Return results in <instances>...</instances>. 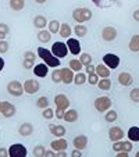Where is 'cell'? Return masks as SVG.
I'll use <instances>...</instances> for the list:
<instances>
[{"mask_svg": "<svg viewBox=\"0 0 139 157\" xmlns=\"http://www.w3.org/2000/svg\"><path fill=\"white\" fill-rule=\"evenodd\" d=\"M0 113L3 114V117H6V118H11V117L15 116L17 109H15V106L13 103H10V101H2V110H0Z\"/></svg>", "mask_w": 139, "mask_h": 157, "instance_id": "8", "label": "cell"}, {"mask_svg": "<svg viewBox=\"0 0 139 157\" xmlns=\"http://www.w3.org/2000/svg\"><path fill=\"white\" fill-rule=\"evenodd\" d=\"M33 25H35V28H38V29H44V27H48V20H46V17H43V15H36V17L33 18Z\"/></svg>", "mask_w": 139, "mask_h": 157, "instance_id": "24", "label": "cell"}, {"mask_svg": "<svg viewBox=\"0 0 139 157\" xmlns=\"http://www.w3.org/2000/svg\"><path fill=\"white\" fill-rule=\"evenodd\" d=\"M132 18L136 21V22H139V10H135V11L132 13Z\"/></svg>", "mask_w": 139, "mask_h": 157, "instance_id": "52", "label": "cell"}, {"mask_svg": "<svg viewBox=\"0 0 139 157\" xmlns=\"http://www.w3.org/2000/svg\"><path fill=\"white\" fill-rule=\"evenodd\" d=\"M4 65H6V63H4V59H3V57H0V71H3Z\"/></svg>", "mask_w": 139, "mask_h": 157, "instance_id": "53", "label": "cell"}, {"mask_svg": "<svg viewBox=\"0 0 139 157\" xmlns=\"http://www.w3.org/2000/svg\"><path fill=\"white\" fill-rule=\"evenodd\" d=\"M103 64H106L110 70H115L120 65V57L114 53H107L103 56Z\"/></svg>", "mask_w": 139, "mask_h": 157, "instance_id": "7", "label": "cell"}, {"mask_svg": "<svg viewBox=\"0 0 139 157\" xmlns=\"http://www.w3.org/2000/svg\"><path fill=\"white\" fill-rule=\"evenodd\" d=\"M42 117H43L44 120H52V118L54 117V110L50 109V107H46V109H43Z\"/></svg>", "mask_w": 139, "mask_h": 157, "instance_id": "39", "label": "cell"}, {"mask_svg": "<svg viewBox=\"0 0 139 157\" xmlns=\"http://www.w3.org/2000/svg\"><path fill=\"white\" fill-rule=\"evenodd\" d=\"M124 131H122V128L120 127H111L109 129V139L111 140V142H117V140H121L122 138H124Z\"/></svg>", "mask_w": 139, "mask_h": 157, "instance_id": "13", "label": "cell"}, {"mask_svg": "<svg viewBox=\"0 0 139 157\" xmlns=\"http://www.w3.org/2000/svg\"><path fill=\"white\" fill-rule=\"evenodd\" d=\"M32 70H33V74H35L36 77L44 78L46 75H48V72H49V65L44 64V63H42V64H36Z\"/></svg>", "mask_w": 139, "mask_h": 157, "instance_id": "17", "label": "cell"}, {"mask_svg": "<svg viewBox=\"0 0 139 157\" xmlns=\"http://www.w3.org/2000/svg\"><path fill=\"white\" fill-rule=\"evenodd\" d=\"M92 15H93L92 11L89 9H86V7H78V9H75L72 11V18L77 21L78 24H83L86 21L92 20Z\"/></svg>", "mask_w": 139, "mask_h": 157, "instance_id": "2", "label": "cell"}, {"mask_svg": "<svg viewBox=\"0 0 139 157\" xmlns=\"http://www.w3.org/2000/svg\"><path fill=\"white\" fill-rule=\"evenodd\" d=\"M111 99L109 98V96H99V98H96V100L93 101V104H95V109L98 110L99 113H106L107 110H110V107H111Z\"/></svg>", "mask_w": 139, "mask_h": 157, "instance_id": "3", "label": "cell"}, {"mask_svg": "<svg viewBox=\"0 0 139 157\" xmlns=\"http://www.w3.org/2000/svg\"><path fill=\"white\" fill-rule=\"evenodd\" d=\"M54 103H56V107H59V109L61 110H68L70 109V99L67 98L65 95H63V93H60V95H56L54 96Z\"/></svg>", "mask_w": 139, "mask_h": 157, "instance_id": "11", "label": "cell"}, {"mask_svg": "<svg viewBox=\"0 0 139 157\" xmlns=\"http://www.w3.org/2000/svg\"><path fill=\"white\" fill-rule=\"evenodd\" d=\"M60 72H61V82L65 83V85H70V83L74 82V71H72L70 67L68 68H60Z\"/></svg>", "mask_w": 139, "mask_h": 157, "instance_id": "15", "label": "cell"}, {"mask_svg": "<svg viewBox=\"0 0 139 157\" xmlns=\"http://www.w3.org/2000/svg\"><path fill=\"white\" fill-rule=\"evenodd\" d=\"M22 65H24L25 70H31L35 67V61L33 60H28V59H24V61H22Z\"/></svg>", "mask_w": 139, "mask_h": 157, "instance_id": "43", "label": "cell"}, {"mask_svg": "<svg viewBox=\"0 0 139 157\" xmlns=\"http://www.w3.org/2000/svg\"><path fill=\"white\" fill-rule=\"evenodd\" d=\"M52 53L57 57V59H63L68 54V46L64 42H54L52 46Z\"/></svg>", "mask_w": 139, "mask_h": 157, "instance_id": "5", "label": "cell"}, {"mask_svg": "<svg viewBox=\"0 0 139 157\" xmlns=\"http://www.w3.org/2000/svg\"><path fill=\"white\" fill-rule=\"evenodd\" d=\"M117 38V29L114 27H104L102 31V39L104 42H113Z\"/></svg>", "mask_w": 139, "mask_h": 157, "instance_id": "14", "label": "cell"}, {"mask_svg": "<svg viewBox=\"0 0 139 157\" xmlns=\"http://www.w3.org/2000/svg\"><path fill=\"white\" fill-rule=\"evenodd\" d=\"M36 107H39V109H46V107H49V99L48 96H41V98L36 100Z\"/></svg>", "mask_w": 139, "mask_h": 157, "instance_id": "36", "label": "cell"}, {"mask_svg": "<svg viewBox=\"0 0 139 157\" xmlns=\"http://www.w3.org/2000/svg\"><path fill=\"white\" fill-rule=\"evenodd\" d=\"M78 111L74 109H68L64 111V117H63V120H64L65 122H70V124H72V122L78 121Z\"/></svg>", "mask_w": 139, "mask_h": 157, "instance_id": "19", "label": "cell"}, {"mask_svg": "<svg viewBox=\"0 0 139 157\" xmlns=\"http://www.w3.org/2000/svg\"><path fill=\"white\" fill-rule=\"evenodd\" d=\"M128 139L131 142H139V127H131L128 129Z\"/></svg>", "mask_w": 139, "mask_h": 157, "instance_id": "26", "label": "cell"}, {"mask_svg": "<svg viewBox=\"0 0 139 157\" xmlns=\"http://www.w3.org/2000/svg\"><path fill=\"white\" fill-rule=\"evenodd\" d=\"M10 9L14 11H21L25 7V0H10L9 2Z\"/></svg>", "mask_w": 139, "mask_h": 157, "instance_id": "27", "label": "cell"}, {"mask_svg": "<svg viewBox=\"0 0 139 157\" xmlns=\"http://www.w3.org/2000/svg\"><path fill=\"white\" fill-rule=\"evenodd\" d=\"M117 118H118V114L115 110H107V113L104 114V120L107 122H114Z\"/></svg>", "mask_w": 139, "mask_h": 157, "instance_id": "35", "label": "cell"}, {"mask_svg": "<svg viewBox=\"0 0 139 157\" xmlns=\"http://www.w3.org/2000/svg\"><path fill=\"white\" fill-rule=\"evenodd\" d=\"M72 145H74L75 149L83 150V149L88 146V138H86L85 135H78V136L74 138V140H72Z\"/></svg>", "mask_w": 139, "mask_h": 157, "instance_id": "20", "label": "cell"}, {"mask_svg": "<svg viewBox=\"0 0 139 157\" xmlns=\"http://www.w3.org/2000/svg\"><path fill=\"white\" fill-rule=\"evenodd\" d=\"M10 32V28H9V25L7 24H0V33H4V35H7V33Z\"/></svg>", "mask_w": 139, "mask_h": 157, "instance_id": "47", "label": "cell"}, {"mask_svg": "<svg viewBox=\"0 0 139 157\" xmlns=\"http://www.w3.org/2000/svg\"><path fill=\"white\" fill-rule=\"evenodd\" d=\"M52 39V33L49 32V29H41L38 33V40L41 43H48Z\"/></svg>", "mask_w": 139, "mask_h": 157, "instance_id": "25", "label": "cell"}, {"mask_svg": "<svg viewBox=\"0 0 139 157\" xmlns=\"http://www.w3.org/2000/svg\"><path fill=\"white\" fill-rule=\"evenodd\" d=\"M50 132L52 135H54L56 138H64L65 135V128L63 125H54V124H50Z\"/></svg>", "mask_w": 139, "mask_h": 157, "instance_id": "22", "label": "cell"}, {"mask_svg": "<svg viewBox=\"0 0 139 157\" xmlns=\"http://www.w3.org/2000/svg\"><path fill=\"white\" fill-rule=\"evenodd\" d=\"M54 117H57L59 120H63V117H64V110H61V109L57 107V109L54 110Z\"/></svg>", "mask_w": 139, "mask_h": 157, "instance_id": "46", "label": "cell"}, {"mask_svg": "<svg viewBox=\"0 0 139 157\" xmlns=\"http://www.w3.org/2000/svg\"><path fill=\"white\" fill-rule=\"evenodd\" d=\"M113 150L129 153V151L132 150V143H131V140H122V139L117 140V142H114V145H113Z\"/></svg>", "mask_w": 139, "mask_h": 157, "instance_id": "10", "label": "cell"}, {"mask_svg": "<svg viewBox=\"0 0 139 157\" xmlns=\"http://www.w3.org/2000/svg\"><path fill=\"white\" fill-rule=\"evenodd\" d=\"M79 61L82 63V65H89V64H92V57H91V54H88V53H81V57H79Z\"/></svg>", "mask_w": 139, "mask_h": 157, "instance_id": "38", "label": "cell"}, {"mask_svg": "<svg viewBox=\"0 0 139 157\" xmlns=\"http://www.w3.org/2000/svg\"><path fill=\"white\" fill-rule=\"evenodd\" d=\"M96 74L99 75V78H109L110 77V68L107 67L106 64H99V65H96Z\"/></svg>", "mask_w": 139, "mask_h": 157, "instance_id": "23", "label": "cell"}, {"mask_svg": "<svg viewBox=\"0 0 139 157\" xmlns=\"http://www.w3.org/2000/svg\"><path fill=\"white\" fill-rule=\"evenodd\" d=\"M41 89V83L36 79H27L24 82V92L28 95H33Z\"/></svg>", "mask_w": 139, "mask_h": 157, "instance_id": "9", "label": "cell"}, {"mask_svg": "<svg viewBox=\"0 0 139 157\" xmlns=\"http://www.w3.org/2000/svg\"><path fill=\"white\" fill-rule=\"evenodd\" d=\"M7 92H9V95L14 96V98H20L24 93V85L20 81H10L7 83Z\"/></svg>", "mask_w": 139, "mask_h": 157, "instance_id": "4", "label": "cell"}, {"mask_svg": "<svg viewBox=\"0 0 139 157\" xmlns=\"http://www.w3.org/2000/svg\"><path fill=\"white\" fill-rule=\"evenodd\" d=\"M36 52H38V56L43 60L44 64H48L50 68H57L60 65V59H57L52 53V50H48V49H44V48H38Z\"/></svg>", "mask_w": 139, "mask_h": 157, "instance_id": "1", "label": "cell"}, {"mask_svg": "<svg viewBox=\"0 0 139 157\" xmlns=\"http://www.w3.org/2000/svg\"><path fill=\"white\" fill-rule=\"evenodd\" d=\"M86 72H88V74H93V72L96 71V67L93 64H89V65H86Z\"/></svg>", "mask_w": 139, "mask_h": 157, "instance_id": "48", "label": "cell"}, {"mask_svg": "<svg viewBox=\"0 0 139 157\" xmlns=\"http://www.w3.org/2000/svg\"><path fill=\"white\" fill-rule=\"evenodd\" d=\"M88 81V77H86L83 72H77V74L74 75V83L75 85H83V83Z\"/></svg>", "mask_w": 139, "mask_h": 157, "instance_id": "33", "label": "cell"}, {"mask_svg": "<svg viewBox=\"0 0 139 157\" xmlns=\"http://www.w3.org/2000/svg\"><path fill=\"white\" fill-rule=\"evenodd\" d=\"M35 2H36L38 4H43V3H46L48 0H35Z\"/></svg>", "mask_w": 139, "mask_h": 157, "instance_id": "55", "label": "cell"}, {"mask_svg": "<svg viewBox=\"0 0 139 157\" xmlns=\"http://www.w3.org/2000/svg\"><path fill=\"white\" fill-rule=\"evenodd\" d=\"M52 149L54 151H60V150H67V146H68V142L64 139V138H57L56 140L50 143Z\"/></svg>", "mask_w": 139, "mask_h": 157, "instance_id": "18", "label": "cell"}, {"mask_svg": "<svg viewBox=\"0 0 139 157\" xmlns=\"http://www.w3.org/2000/svg\"><path fill=\"white\" fill-rule=\"evenodd\" d=\"M128 154L129 153H127V151H117V156L118 157H128Z\"/></svg>", "mask_w": 139, "mask_h": 157, "instance_id": "54", "label": "cell"}, {"mask_svg": "<svg viewBox=\"0 0 139 157\" xmlns=\"http://www.w3.org/2000/svg\"><path fill=\"white\" fill-rule=\"evenodd\" d=\"M129 99L133 103H139V88H133L129 92Z\"/></svg>", "mask_w": 139, "mask_h": 157, "instance_id": "40", "label": "cell"}, {"mask_svg": "<svg viewBox=\"0 0 139 157\" xmlns=\"http://www.w3.org/2000/svg\"><path fill=\"white\" fill-rule=\"evenodd\" d=\"M99 79H100V78H99V75L96 74V72H93V74H89V77H88V81H86V82L89 83V85H98V82H99Z\"/></svg>", "mask_w": 139, "mask_h": 157, "instance_id": "41", "label": "cell"}, {"mask_svg": "<svg viewBox=\"0 0 139 157\" xmlns=\"http://www.w3.org/2000/svg\"><path fill=\"white\" fill-rule=\"evenodd\" d=\"M74 32L78 38H83V36H86V33H88V28L83 24H78V25H75Z\"/></svg>", "mask_w": 139, "mask_h": 157, "instance_id": "29", "label": "cell"}, {"mask_svg": "<svg viewBox=\"0 0 139 157\" xmlns=\"http://www.w3.org/2000/svg\"><path fill=\"white\" fill-rule=\"evenodd\" d=\"M24 59H28V60H33V61H35V59H36V54L33 53V52L28 50V52H25V54H24Z\"/></svg>", "mask_w": 139, "mask_h": 157, "instance_id": "45", "label": "cell"}, {"mask_svg": "<svg viewBox=\"0 0 139 157\" xmlns=\"http://www.w3.org/2000/svg\"><path fill=\"white\" fill-rule=\"evenodd\" d=\"M52 81H53L54 83H60V82H61V72H60V68L54 70V71L52 72Z\"/></svg>", "mask_w": 139, "mask_h": 157, "instance_id": "42", "label": "cell"}, {"mask_svg": "<svg viewBox=\"0 0 139 157\" xmlns=\"http://www.w3.org/2000/svg\"><path fill=\"white\" fill-rule=\"evenodd\" d=\"M59 33H60V36H63V38H71V33H72V29H71V27L68 24H61L60 25V31H59Z\"/></svg>", "mask_w": 139, "mask_h": 157, "instance_id": "28", "label": "cell"}, {"mask_svg": "<svg viewBox=\"0 0 139 157\" xmlns=\"http://www.w3.org/2000/svg\"><path fill=\"white\" fill-rule=\"evenodd\" d=\"M98 86L100 90H109V89L111 88V81H110L109 78H102V79H99Z\"/></svg>", "mask_w": 139, "mask_h": 157, "instance_id": "32", "label": "cell"}, {"mask_svg": "<svg viewBox=\"0 0 139 157\" xmlns=\"http://www.w3.org/2000/svg\"><path fill=\"white\" fill-rule=\"evenodd\" d=\"M18 133H20L21 136H31L33 133V125L31 122H22V124L18 127Z\"/></svg>", "mask_w": 139, "mask_h": 157, "instance_id": "16", "label": "cell"}, {"mask_svg": "<svg viewBox=\"0 0 139 157\" xmlns=\"http://www.w3.org/2000/svg\"><path fill=\"white\" fill-rule=\"evenodd\" d=\"M136 157H139V151H136Z\"/></svg>", "mask_w": 139, "mask_h": 157, "instance_id": "57", "label": "cell"}, {"mask_svg": "<svg viewBox=\"0 0 139 157\" xmlns=\"http://www.w3.org/2000/svg\"><path fill=\"white\" fill-rule=\"evenodd\" d=\"M129 50L131 52H139V35H133L129 40Z\"/></svg>", "mask_w": 139, "mask_h": 157, "instance_id": "31", "label": "cell"}, {"mask_svg": "<svg viewBox=\"0 0 139 157\" xmlns=\"http://www.w3.org/2000/svg\"><path fill=\"white\" fill-rule=\"evenodd\" d=\"M67 46H68V52L74 56H78L81 53V43L78 39L75 38H68L67 39Z\"/></svg>", "mask_w": 139, "mask_h": 157, "instance_id": "12", "label": "cell"}, {"mask_svg": "<svg viewBox=\"0 0 139 157\" xmlns=\"http://www.w3.org/2000/svg\"><path fill=\"white\" fill-rule=\"evenodd\" d=\"M44 156H48V157H54L56 156V151L52 149V150H46L44 151Z\"/></svg>", "mask_w": 139, "mask_h": 157, "instance_id": "51", "label": "cell"}, {"mask_svg": "<svg viewBox=\"0 0 139 157\" xmlns=\"http://www.w3.org/2000/svg\"><path fill=\"white\" fill-rule=\"evenodd\" d=\"M6 36L7 35H4V33H0V40H4V39H6Z\"/></svg>", "mask_w": 139, "mask_h": 157, "instance_id": "56", "label": "cell"}, {"mask_svg": "<svg viewBox=\"0 0 139 157\" xmlns=\"http://www.w3.org/2000/svg\"><path fill=\"white\" fill-rule=\"evenodd\" d=\"M27 153H28V150L22 143H14V145H11L9 149L10 157H25Z\"/></svg>", "mask_w": 139, "mask_h": 157, "instance_id": "6", "label": "cell"}, {"mask_svg": "<svg viewBox=\"0 0 139 157\" xmlns=\"http://www.w3.org/2000/svg\"><path fill=\"white\" fill-rule=\"evenodd\" d=\"M60 22L59 21H56V20H53V21H50L48 24V29H49V32L50 33H59V31H60Z\"/></svg>", "mask_w": 139, "mask_h": 157, "instance_id": "34", "label": "cell"}, {"mask_svg": "<svg viewBox=\"0 0 139 157\" xmlns=\"http://www.w3.org/2000/svg\"><path fill=\"white\" fill-rule=\"evenodd\" d=\"M68 67L72 70L74 72H79L81 70H82V63L79 61V60H77V59H72V60H70V64H68Z\"/></svg>", "mask_w": 139, "mask_h": 157, "instance_id": "30", "label": "cell"}, {"mask_svg": "<svg viewBox=\"0 0 139 157\" xmlns=\"http://www.w3.org/2000/svg\"><path fill=\"white\" fill-rule=\"evenodd\" d=\"M9 156V149L0 147V157H7Z\"/></svg>", "mask_w": 139, "mask_h": 157, "instance_id": "50", "label": "cell"}, {"mask_svg": "<svg viewBox=\"0 0 139 157\" xmlns=\"http://www.w3.org/2000/svg\"><path fill=\"white\" fill-rule=\"evenodd\" d=\"M0 110H2V101H0Z\"/></svg>", "mask_w": 139, "mask_h": 157, "instance_id": "58", "label": "cell"}, {"mask_svg": "<svg viewBox=\"0 0 139 157\" xmlns=\"http://www.w3.org/2000/svg\"><path fill=\"white\" fill-rule=\"evenodd\" d=\"M118 82L121 86L127 88V86H131L133 83V78L129 72H121V74L118 75Z\"/></svg>", "mask_w": 139, "mask_h": 157, "instance_id": "21", "label": "cell"}, {"mask_svg": "<svg viewBox=\"0 0 139 157\" xmlns=\"http://www.w3.org/2000/svg\"><path fill=\"white\" fill-rule=\"evenodd\" d=\"M44 151H46V149H44V146L38 145V146H35V147H33L32 154H33V156H35V157H43V156H44Z\"/></svg>", "mask_w": 139, "mask_h": 157, "instance_id": "37", "label": "cell"}, {"mask_svg": "<svg viewBox=\"0 0 139 157\" xmlns=\"http://www.w3.org/2000/svg\"><path fill=\"white\" fill-rule=\"evenodd\" d=\"M9 52V43L6 42V39L4 40H0V53L4 54Z\"/></svg>", "mask_w": 139, "mask_h": 157, "instance_id": "44", "label": "cell"}, {"mask_svg": "<svg viewBox=\"0 0 139 157\" xmlns=\"http://www.w3.org/2000/svg\"><path fill=\"white\" fill-rule=\"evenodd\" d=\"M71 156L72 157H82V150H79V149H75V150L71 151Z\"/></svg>", "mask_w": 139, "mask_h": 157, "instance_id": "49", "label": "cell"}]
</instances>
